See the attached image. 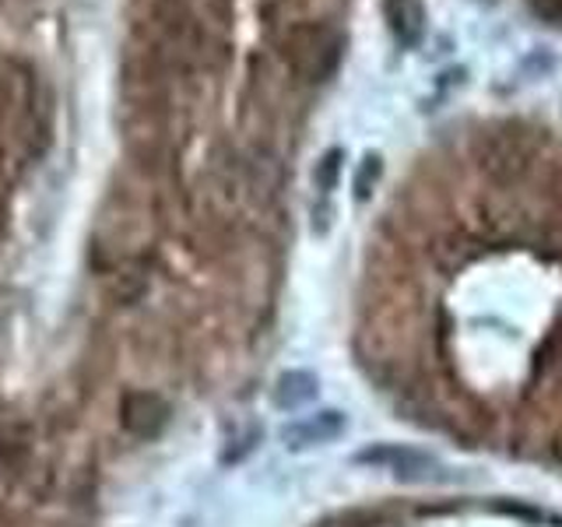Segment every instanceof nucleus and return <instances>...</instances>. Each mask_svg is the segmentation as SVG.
<instances>
[{"instance_id":"f03ea898","label":"nucleus","mask_w":562,"mask_h":527,"mask_svg":"<svg viewBox=\"0 0 562 527\" xmlns=\"http://www.w3.org/2000/svg\"><path fill=\"white\" fill-rule=\"evenodd\" d=\"M345 429H348V418L334 408H324L316 415L289 422V426L281 429V444H285L289 450H310V447H324V444H330V439H338Z\"/></svg>"},{"instance_id":"f257e3e1","label":"nucleus","mask_w":562,"mask_h":527,"mask_svg":"<svg viewBox=\"0 0 562 527\" xmlns=\"http://www.w3.org/2000/svg\"><path fill=\"white\" fill-rule=\"evenodd\" d=\"M356 464L386 471V474H394V479H401V482H443L447 479V468L439 464L432 453L415 450V447H397V444L362 447L356 453Z\"/></svg>"},{"instance_id":"7ed1b4c3","label":"nucleus","mask_w":562,"mask_h":527,"mask_svg":"<svg viewBox=\"0 0 562 527\" xmlns=\"http://www.w3.org/2000/svg\"><path fill=\"white\" fill-rule=\"evenodd\" d=\"M120 418H123V429L140 436V439H151L166 429L169 422V404L151 394V391H134L123 397V408H120Z\"/></svg>"},{"instance_id":"0eeeda50","label":"nucleus","mask_w":562,"mask_h":527,"mask_svg":"<svg viewBox=\"0 0 562 527\" xmlns=\"http://www.w3.org/2000/svg\"><path fill=\"white\" fill-rule=\"evenodd\" d=\"M380 176H383V158L376 152H369L362 158L359 172H356V183H351V190H356V201H366L369 193H373V187L380 183Z\"/></svg>"},{"instance_id":"423d86ee","label":"nucleus","mask_w":562,"mask_h":527,"mask_svg":"<svg viewBox=\"0 0 562 527\" xmlns=\"http://www.w3.org/2000/svg\"><path fill=\"white\" fill-rule=\"evenodd\" d=\"M341 166H345V152L341 148H330V152H324V158L316 162V169H313V183H316V190L327 193L338 187V180H341Z\"/></svg>"},{"instance_id":"39448f33","label":"nucleus","mask_w":562,"mask_h":527,"mask_svg":"<svg viewBox=\"0 0 562 527\" xmlns=\"http://www.w3.org/2000/svg\"><path fill=\"white\" fill-rule=\"evenodd\" d=\"M316 394H321V380L306 373V369H289V373L278 377L271 397L281 412H295V408H303V404H310Z\"/></svg>"},{"instance_id":"20e7f679","label":"nucleus","mask_w":562,"mask_h":527,"mask_svg":"<svg viewBox=\"0 0 562 527\" xmlns=\"http://www.w3.org/2000/svg\"><path fill=\"white\" fill-rule=\"evenodd\" d=\"M383 14L394 40L404 49H415L422 43V35H426V11H422L418 0H383Z\"/></svg>"}]
</instances>
